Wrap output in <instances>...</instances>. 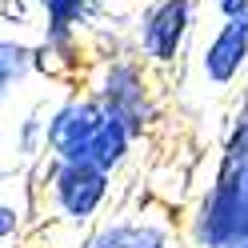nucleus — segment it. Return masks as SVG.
<instances>
[{"instance_id":"f257e3e1","label":"nucleus","mask_w":248,"mask_h":248,"mask_svg":"<svg viewBox=\"0 0 248 248\" xmlns=\"http://www.w3.org/2000/svg\"><path fill=\"white\" fill-rule=\"evenodd\" d=\"M32 200L52 224H64L72 232H84L96 224L108 200H112V180L88 160H36L32 164Z\"/></svg>"},{"instance_id":"f03ea898","label":"nucleus","mask_w":248,"mask_h":248,"mask_svg":"<svg viewBox=\"0 0 248 248\" xmlns=\"http://www.w3.org/2000/svg\"><path fill=\"white\" fill-rule=\"evenodd\" d=\"M84 92L104 108V116L120 120L136 140H144V136L160 124V116H164L152 68L140 56H132V52L100 56L96 64L88 68V76H84Z\"/></svg>"},{"instance_id":"7ed1b4c3","label":"nucleus","mask_w":248,"mask_h":248,"mask_svg":"<svg viewBox=\"0 0 248 248\" xmlns=\"http://www.w3.org/2000/svg\"><path fill=\"white\" fill-rule=\"evenodd\" d=\"M188 240L196 248H240L248 240V168L216 164L188 216Z\"/></svg>"},{"instance_id":"20e7f679","label":"nucleus","mask_w":248,"mask_h":248,"mask_svg":"<svg viewBox=\"0 0 248 248\" xmlns=\"http://www.w3.org/2000/svg\"><path fill=\"white\" fill-rule=\"evenodd\" d=\"M196 28V0H144L132 20V56L148 68H176Z\"/></svg>"},{"instance_id":"39448f33","label":"nucleus","mask_w":248,"mask_h":248,"mask_svg":"<svg viewBox=\"0 0 248 248\" xmlns=\"http://www.w3.org/2000/svg\"><path fill=\"white\" fill-rule=\"evenodd\" d=\"M76 248H176V224L168 208L136 204L88 224Z\"/></svg>"},{"instance_id":"423d86ee","label":"nucleus","mask_w":248,"mask_h":248,"mask_svg":"<svg viewBox=\"0 0 248 248\" xmlns=\"http://www.w3.org/2000/svg\"><path fill=\"white\" fill-rule=\"evenodd\" d=\"M104 120V108L88 92H68L64 100L44 108V156L48 160H84L88 140Z\"/></svg>"},{"instance_id":"0eeeda50","label":"nucleus","mask_w":248,"mask_h":248,"mask_svg":"<svg viewBox=\"0 0 248 248\" xmlns=\"http://www.w3.org/2000/svg\"><path fill=\"white\" fill-rule=\"evenodd\" d=\"M196 64H200L204 84H212L216 92L236 84L240 76L248 72V16L216 24V32L200 44Z\"/></svg>"},{"instance_id":"6e6552de","label":"nucleus","mask_w":248,"mask_h":248,"mask_svg":"<svg viewBox=\"0 0 248 248\" xmlns=\"http://www.w3.org/2000/svg\"><path fill=\"white\" fill-rule=\"evenodd\" d=\"M32 48V68L48 80H72L88 68V40L80 28H40V40Z\"/></svg>"},{"instance_id":"1a4fd4ad","label":"nucleus","mask_w":248,"mask_h":248,"mask_svg":"<svg viewBox=\"0 0 248 248\" xmlns=\"http://www.w3.org/2000/svg\"><path fill=\"white\" fill-rule=\"evenodd\" d=\"M132 152H136V136L124 128L120 120H112V116H104L100 124H96V132H92V140H88V164H96L100 172H108V176H116L124 164L132 160Z\"/></svg>"},{"instance_id":"9d476101","label":"nucleus","mask_w":248,"mask_h":248,"mask_svg":"<svg viewBox=\"0 0 248 248\" xmlns=\"http://www.w3.org/2000/svg\"><path fill=\"white\" fill-rule=\"evenodd\" d=\"M104 0H28V12L40 20V28H80L88 32L100 20Z\"/></svg>"},{"instance_id":"9b49d317","label":"nucleus","mask_w":248,"mask_h":248,"mask_svg":"<svg viewBox=\"0 0 248 248\" xmlns=\"http://www.w3.org/2000/svg\"><path fill=\"white\" fill-rule=\"evenodd\" d=\"M32 40H24V36H0V104L12 100L16 92L28 84V76H32Z\"/></svg>"},{"instance_id":"f8f14e48","label":"nucleus","mask_w":248,"mask_h":248,"mask_svg":"<svg viewBox=\"0 0 248 248\" xmlns=\"http://www.w3.org/2000/svg\"><path fill=\"white\" fill-rule=\"evenodd\" d=\"M12 152H16L20 164H36L44 160V108H28L16 120V132H12Z\"/></svg>"},{"instance_id":"ddd939ff","label":"nucleus","mask_w":248,"mask_h":248,"mask_svg":"<svg viewBox=\"0 0 248 248\" xmlns=\"http://www.w3.org/2000/svg\"><path fill=\"white\" fill-rule=\"evenodd\" d=\"M20 232H24V208L16 200H0V248L20 240Z\"/></svg>"},{"instance_id":"4468645a","label":"nucleus","mask_w":248,"mask_h":248,"mask_svg":"<svg viewBox=\"0 0 248 248\" xmlns=\"http://www.w3.org/2000/svg\"><path fill=\"white\" fill-rule=\"evenodd\" d=\"M216 16L220 20H236V16H248V0H212Z\"/></svg>"},{"instance_id":"2eb2a0df","label":"nucleus","mask_w":248,"mask_h":248,"mask_svg":"<svg viewBox=\"0 0 248 248\" xmlns=\"http://www.w3.org/2000/svg\"><path fill=\"white\" fill-rule=\"evenodd\" d=\"M0 148H4V128H0Z\"/></svg>"},{"instance_id":"dca6fc26","label":"nucleus","mask_w":248,"mask_h":248,"mask_svg":"<svg viewBox=\"0 0 248 248\" xmlns=\"http://www.w3.org/2000/svg\"><path fill=\"white\" fill-rule=\"evenodd\" d=\"M240 248H248V240H244V244H240Z\"/></svg>"},{"instance_id":"f3484780","label":"nucleus","mask_w":248,"mask_h":248,"mask_svg":"<svg viewBox=\"0 0 248 248\" xmlns=\"http://www.w3.org/2000/svg\"><path fill=\"white\" fill-rule=\"evenodd\" d=\"M244 100H248V96H244Z\"/></svg>"}]
</instances>
